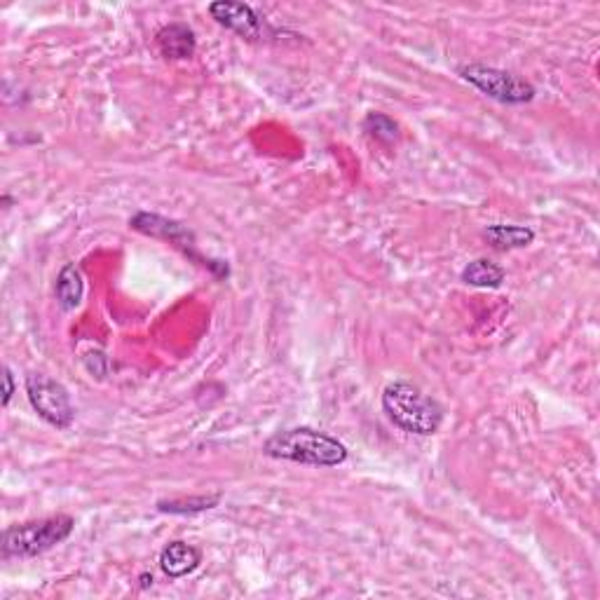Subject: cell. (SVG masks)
I'll use <instances>...</instances> for the list:
<instances>
[{"mask_svg": "<svg viewBox=\"0 0 600 600\" xmlns=\"http://www.w3.org/2000/svg\"><path fill=\"white\" fill-rule=\"evenodd\" d=\"M263 455L310 467H338L347 460L345 443L310 427H293L272 434L263 443Z\"/></svg>", "mask_w": 600, "mask_h": 600, "instance_id": "1", "label": "cell"}, {"mask_svg": "<svg viewBox=\"0 0 600 600\" xmlns=\"http://www.w3.org/2000/svg\"><path fill=\"white\" fill-rule=\"evenodd\" d=\"M383 408L394 425L408 434L432 436L443 422V408L436 399L427 397L420 387L404 380L390 383L383 392Z\"/></svg>", "mask_w": 600, "mask_h": 600, "instance_id": "2", "label": "cell"}, {"mask_svg": "<svg viewBox=\"0 0 600 600\" xmlns=\"http://www.w3.org/2000/svg\"><path fill=\"white\" fill-rule=\"evenodd\" d=\"M75 528V521L66 514H57L43 521H31L12 525L3 533V556L5 558H33L45 554L68 540Z\"/></svg>", "mask_w": 600, "mask_h": 600, "instance_id": "3", "label": "cell"}, {"mask_svg": "<svg viewBox=\"0 0 600 600\" xmlns=\"http://www.w3.org/2000/svg\"><path fill=\"white\" fill-rule=\"evenodd\" d=\"M458 73L467 83H472L476 90H481L486 97L500 101V104L518 106L528 104L535 99V87L521 75L502 71V68L486 66V64H469L458 68Z\"/></svg>", "mask_w": 600, "mask_h": 600, "instance_id": "4", "label": "cell"}, {"mask_svg": "<svg viewBox=\"0 0 600 600\" xmlns=\"http://www.w3.org/2000/svg\"><path fill=\"white\" fill-rule=\"evenodd\" d=\"M129 225H132L136 233L155 237V240L172 242L174 247H179L183 254L190 258V261L204 265V268H209L218 277H228V265H225L223 261H209V258H202L200 254H197L193 230H188L186 225L174 221V218L150 214V211H139V214H134L132 218H129Z\"/></svg>", "mask_w": 600, "mask_h": 600, "instance_id": "5", "label": "cell"}, {"mask_svg": "<svg viewBox=\"0 0 600 600\" xmlns=\"http://www.w3.org/2000/svg\"><path fill=\"white\" fill-rule=\"evenodd\" d=\"M26 394L40 418L50 422L52 427L66 429L75 418V408L71 404V394L57 380L47 378L43 373H31L26 378Z\"/></svg>", "mask_w": 600, "mask_h": 600, "instance_id": "6", "label": "cell"}, {"mask_svg": "<svg viewBox=\"0 0 600 600\" xmlns=\"http://www.w3.org/2000/svg\"><path fill=\"white\" fill-rule=\"evenodd\" d=\"M209 15L216 24L225 26L228 31L242 38H258L263 31V22L258 12L247 3H233V0H216L209 5Z\"/></svg>", "mask_w": 600, "mask_h": 600, "instance_id": "7", "label": "cell"}, {"mask_svg": "<svg viewBox=\"0 0 600 600\" xmlns=\"http://www.w3.org/2000/svg\"><path fill=\"white\" fill-rule=\"evenodd\" d=\"M155 38H158V47H160L162 57H165V59L183 61V59L193 57L195 50H197L195 31L190 29L188 24L174 22V24L162 26Z\"/></svg>", "mask_w": 600, "mask_h": 600, "instance_id": "8", "label": "cell"}, {"mask_svg": "<svg viewBox=\"0 0 600 600\" xmlns=\"http://www.w3.org/2000/svg\"><path fill=\"white\" fill-rule=\"evenodd\" d=\"M200 563H202V551L193 547V544L181 540L169 542L160 554V568L167 577L172 579H181L190 575V572L200 568Z\"/></svg>", "mask_w": 600, "mask_h": 600, "instance_id": "9", "label": "cell"}, {"mask_svg": "<svg viewBox=\"0 0 600 600\" xmlns=\"http://www.w3.org/2000/svg\"><path fill=\"white\" fill-rule=\"evenodd\" d=\"M54 293H57V303L64 312H71L83 303V293H85L83 275H80V270L75 268L73 263H68L61 268Z\"/></svg>", "mask_w": 600, "mask_h": 600, "instance_id": "10", "label": "cell"}, {"mask_svg": "<svg viewBox=\"0 0 600 600\" xmlns=\"http://www.w3.org/2000/svg\"><path fill=\"white\" fill-rule=\"evenodd\" d=\"M486 240L500 251L523 249L535 242V230L525 228V225H488Z\"/></svg>", "mask_w": 600, "mask_h": 600, "instance_id": "11", "label": "cell"}, {"mask_svg": "<svg viewBox=\"0 0 600 600\" xmlns=\"http://www.w3.org/2000/svg\"><path fill=\"white\" fill-rule=\"evenodd\" d=\"M504 272L502 265H497L488 258H476L462 270V282L469 286H476V289H497L504 282Z\"/></svg>", "mask_w": 600, "mask_h": 600, "instance_id": "12", "label": "cell"}, {"mask_svg": "<svg viewBox=\"0 0 600 600\" xmlns=\"http://www.w3.org/2000/svg\"><path fill=\"white\" fill-rule=\"evenodd\" d=\"M221 502V495H209V497H190V500H160L158 511L162 514H179V516H190L200 514V511L214 509Z\"/></svg>", "mask_w": 600, "mask_h": 600, "instance_id": "13", "label": "cell"}, {"mask_svg": "<svg viewBox=\"0 0 600 600\" xmlns=\"http://www.w3.org/2000/svg\"><path fill=\"white\" fill-rule=\"evenodd\" d=\"M364 132L383 143H394L399 139V125L385 113H368L364 120Z\"/></svg>", "mask_w": 600, "mask_h": 600, "instance_id": "14", "label": "cell"}, {"mask_svg": "<svg viewBox=\"0 0 600 600\" xmlns=\"http://www.w3.org/2000/svg\"><path fill=\"white\" fill-rule=\"evenodd\" d=\"M3 385H5V390H3V406H8L10 399H12V394H15V380H12V371H10L8 366L3 368Z\"/></svg>", "mask_w": 600, "mask_h": 600, "instance_id": "15", "label": "cell"}]
</instances>
